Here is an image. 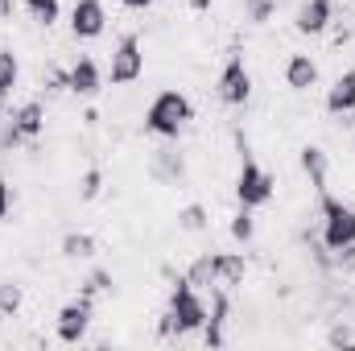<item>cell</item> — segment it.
I'll return each mask as SVG.
<instances>
[{"mask_svg": "<svg viewBox=\"0 0 355 351\" xmlns=\"http://www.w3.org/2000/svg\"><path fill=\"white\" fill-rule=\"evenodd\" d=\"M236 149H240V174H236V198H240V207H248V211H257V207H265L272 203V194H277V178L268 174L265 166L252 157V149H248V141H244V132H236Z\"/></svg>", "mask_w": 355, "mask_h": 351, "instance_id": "1", "label": "cell"}, {"mask_svg": "<svg viewBox=\"0 0 355 351\" xmlns=\"http://www.w3.org/2000/svg\"><path fill=\"white\" fill-rule=\"evenodd\" d=\"M190 120H194V103H190L182 91H174V87L157 91L153 103L145 108V128H149L153 137H166V141H174Z\"/></svg>", "mask_w": 355, "mask_h": 351, "instance_id": "2", "label": "cell"}, {"mask_svg": "<svg viewBox=\"0 0 355 351\" xmlns=\"http://www.w3.org/2000/svg\"><path fill=\"white\" fill-rule=\"evenodd\" d=\"M318 207H322V248L339 252V248L355 244V207L335 198L331 190H318Z\"/></svg>", "mask_w": 355, "mask_h": 351, "instance_id": "3", "label": "cell"}, {"mask_svg": "<svg viewBox=\"0 0 355 351\" xmlns=\"http://www.w3.org/2000/svg\"><path fill=\"white\" fill-rule=\"evenodd\" d=\"M170 323H174V335H190V331H202L207 327V302L202 293L190 285V277H178L174 289H170Z\"/></svg>", "mask_w": 355, "mask_h": 351, "instance_id": "4", "label": "cell"}, {"mask_svg": "<svg viewBox=\"0 0 355 351\" xmlns=\"http://www.w3.org/2000/svg\"><path fill=\"white\" fill-rule=\"evenodd\" d=\"M145 75V50H141V37L137 33H124L112 50V62H107V79L112 87H128Z\"/></svg>", "mask_w": 355, "mask_h": 351, "instance_id": "5", "label": "cell"}, {"mask_svg": "<svg viewBox=\"0 0 355 351\" xmlns=\"http://www.w3.org/2000/svg\"><path fill=\"white\" fill-rule=\"evenodd\" d=\"M219 99L227 103V108H244L248 99H252V75H248V62H244V54L240 50H232L227 54V62H223V71H219Z\"/></svg>", "mask_w": 355, "mask_h": 351, "instance_id": "6", "label": "cell"}, {"mask_svg": "<svg viewBox=\"0 0 355 351\" xmlns=\"http://www.w3.org/2000/svg\"><path fill=\"white\" fill-rule=\"evenodd\" d=\"M107 29V8H103V0H75V8H71V33L79 37V42H91V37H99Z\"/></svg>", "mask_w": 355, "mask_h": 351, "instance_id": "7", "label": "cell"}, {"mask_svg": "<svg viewBox=\"0 0 355 351\" xmlns=\"http://www.w3.org/2000/svg\"><path fill=\"white\" fill-rule=\"evenodd\" d=\"M91 327V302L87 298H79V302H67L62 310H58V323H54V331H58V339L62 343H83V335H87Z\"/></svg>", "mask_w": 355, "mask_h": 351, "instance_id": "8", "label": "cell"}, {"mask_svg": "<svg viewBox=\"0 0 355 351\" xmlns=\"http://www.w3.org/2000/svg\"><path fill=\"white\" fill-rule=\"evenodd\" d=\"M227 310H232V302H227V285L211 289V310H207V327H202V343H207V348H223V343H227V335H223V327H227Z\"/></svg>", "mask_w": 355, "mask_h": 351, "instance_id": "9", "label": "cell"}, {"mask_svg": "<svg viewBox=\"0 0 355 351\" xmlns=\"http://www.w3.org/2000/svg\"><path fill=\"white\" fill-rule=\"evenodd\" d=\"M8 128H12L21 141H37V137L46 132V103H42V99H25V103L12 112Z\"/></svg>", "mask_w": 355, "mask_h": 351, "instance_id": "10", "label": "cell"}, {"mask_svg": "<svg viewBox=\"0 0 355 351\" xmlns=\"http://www.w3.org/2000/svg\"><path fill=\"white\" fill-rule=\"evenodd\" d=\"M331 17H335V0H306L293 17V29L306 37H318V33H327Z\"/></svg>", "mask_w": 355, "mask_h": 351, "instance_id": "11", "label": "cell"}, {"mask_svg": "<svg viewBox=\"0 0 355 351\" xmlns=\"http://www.w3.org/2000/svg\"><path fill=\"white\" fill-rule=\"evenodd\" d=\"M67 75H71V87L67 91H75L79 99H95V95L103 91V71H99V62H95L91 54H83Z\"/></svg>", "mask_w": 355, "mask_h": 351, "instance_id": "12", "label": "cell"}, {"mask_svg": "<svg viewBox=\"0 0 355 351\" xmlns=\"http://www.w3.org/2000/svg\"><path fill=\"white\" fill-rule=\"evenodd\" d=\"M318 83V62L310 54H289L285 58V87L289 91H310Z\"/></svg>", "mask_w": 355, "mask_h": 351, "instance_id": "13", "label": "cell"}, {"mask_svg": "<svg viewBox=\"0 0 355 351\" xmlns=\"http://www.w3.org/2000/svg\"><path fill=\"white\" fill-rule=\"evenodd\" d=\"M327 112H331V116H352L355 112V71H343V75L327 87Z\"/></svg>", "mask_w": 355, "mask_h": 351, "instance_id": "14", "label": "cell"}, {"mask_svg": "<svg viewBox=\"0 0 355 351\" xmlns=\"http://www.w3.org/2000/svg\"><path fill=\"white\" fill-rule=\"evenodd\" d=\"M211 257H215V285H227V289L244 285V273H248L244 252H211Z\"/></svg>", "mask_w": 355, "mask_h": 351, "instance_id": "15", "label": "cell"}, {"mask_svg": "<svg viewBox=\"0 0 355 351\" xmlns=\"http://www.w3.org/2000/svg\"><path fill=\"white\" fill-rule=\"evenodd\" d=\"M297 162H302V174L310 178V186H314V190H327V174H331V162H327V153H322L318 145H302Z\"/></svg>", "mask_w": 355, "mask_h": 351, "instance_id": "16", "label": "cell"}, {"mask_svg": "<svg viewBox=\"0 0 355 351\" xmlns=\"http://www.w3.org/2000/svg\"><path fill=\"white\" fill-rule=\"evenodd\" d=\"M62 257L67 261H87V257H95V240L87 232H67L62 236Z\"/></svg>", "mask_w": 355, "mask_h": 351, "instance_id": "17", "label": "cell"}, {"mask_svg": "<svg viewBox=\"0 0 355 351\" xmlns=\"http://www.w3.org/2000/svg\"><path fill=\"white\" fill-rule=\"evenodd\" d=\"M178 228H182V232H207V228H211V211H207L202 203H190V207L178 211Z\"/></svg>", "mask_w": 355, "mask_h": 351, "instance_id": "18", "label": "cell"}, {"mask_svg": "<svg viewBox=\"0 0 355 351\" xmlns=\"http://www.w3.org/2000/svg\"><path fill=\"white\" fill-rule=\"evenodd\" d=\"M227 232H232V240H236V244H252V240H257V219H252V211H248V207H240V211L232 215Z\"/></svg>", "mask_w": 355, "mask_h": 351, "instance_id": "19", "label": "cell"}, {"mask_svg": "<svg viewBox=\"0 0 355 351\" xmlns=\"http://www.w3.org/2000/svg\"><path fill=\"white\" fill-rule=\"evenodd\" d=\"M186 277H190V285H194V289H211V285H215V257H211V252H202L198 261L186 268Z\"/></svg>", "mask_w": 355, "mask_h": 351, "instance_id": "20", "label": "cell"}, {"mask_svg": "<svg viewBox=\"0 0 355 351\" xmlns=\"http://www.w3.org/2000/svg\"><path fill=\"white\" fill-rule=\"evenodd\" d=\"M21 302H25L21 285L17 281H0V318H17L21 314Z\"/></svg>", "mask_w": 355, "mask_h": 351, "instance_id": "21", "label": "cell"}, {"mask_svg": "<svg viewBox=\"0 0 355 351\" xmlns=\"http://www.w3.org/2000/svg\"><path fill=\"white\" fill-rule=\"evenodd\" d=\"M17 79H21L17 54H12V50H0V95H8V91L17 87Z\"/></svg>", "mask_w": 355, "mask_h": 351, "instance_id": "22", "label": "cell"}, {"mask_svg": "<svg viewBox=\"0 0 355 351\" xmlns=\"http://www.w3.org/2000/svg\"><path fill=\"white\" fill-rule=\"evenodd\" d=\"M272 12H277V0H244V17H248L252 25L272 21Z\"/></svg>", "mask_w": 355, "mask_h": 351, "instance_id": "23", "label": "cell"}, {"mask_svg": "<svg viewBox=\"0 0 355 351\" xmlns=\"http://www.w3.org/2000/svg\"><path fill=\"white\" fill-rule=\"evenodd\" d=\"M99 190H103V170H99V166H91L87 174L79 178V198L91 203V198H99Z\"/></svg>", "mask_w": 355, "mask_h": 351, "instance_id": "24", "label": "cell"}, {"mask_svg": "<svg viewBox=\"0 0 355 351\" xmlns=\"http://www.w3.org/2000/svg\"><path fill=\"white\" fill-rule=\"evenodd\" d=\"M103 289H112V273H107V268H95V273H91L87 277V285H83V298H95V293H103Z\"/></svg>", "mask_w": 355, "mask_h": 351, "instance_id": "25", "label": "cell"}, {"mask_svg": "<svg viewBox=\"0 0 355 351\" xmlns=\"http://www.w3.org/2000/svg\"><path fill=\"white\" fill-rule=\"evenodd\" d=\"M29 12H33V21H37V25H46V29H50V25L58 21V0H46V4H37V8H29Z\"/></svg>", "mask_w": 355, "mask_h": 351, "instance_id": "26", "label": "cell"}, {"mask_svg": "<svg viewBox=\"0 0 355 351\" xmlns=\"http://www.w3.org/2000/svg\"><path fill=\"white\" fill-rule=\"evenodd\" d=\"M8 211H12V190H8V182L0 178V219H8Z\"/></svg>", "mask_w": 355, "mask_h": 351, "instance_id": "27", "label": "cell"}, {"mask_svg": "<svg viewBox=\"0 0 355 351\" xmlns=\"http://www.w3.org/2000/svg\"><path fill=\"white\" fill-rule=\"evenodd\" d=\"M327 339H331V348H343V343H355V335L347 331V327H335V331H331Z\"/></svg>", "mask_w": 355, "mask_h": 351, "instance_id": "28", "label": "cell"}, {"mask_svg": "<svg viewBox=\"0 0 355 351\" xmlns=\"http://www.w3.org/2000/svg\"><path fill=\"white\" fill-rule=\"evenodd\" d=\"M339 268H355V244L339 248Z\"/></svg>", "mask_w": 355, "mask_h": 351, "instance_id": "29", "label": "cell"}, {"mask_svg": "<svg viewBox=\"0 0 355 351\" xmlns=\"http://www.w3.org/2000/svg\"><path fill=\"white\" fill-rule=\"evenodd\" d=\"M120 4H124V8H132V12H145L153 0H120Z\"/></svg>", "mask_w": 355, "mask_h": 351, "instance_id": "30", "label": "cell"}, {"mask_svg": "<svg viewBox=\"0 0 355 351\" xmlns=\"http://www.w3.org/2000/svg\"><path fill=\"white\" fill-rule=\"evenodd\" d=\"M190 8H194V12H207V8H211V0H190Z\"/></svg>", "mask_w": 355, "mask_h": 351, "instance_id": "31", "label": "cell"}, {"mask_svg": "<svg viewBox=\"0 0 355 351\" xmlns=\"http://www.w3.org/2000/svg\"><path fill=\"white\" fill-rule=\"evenodd\" d=\"M37 4H46V0H25V8H37Z\"/></svg>", "mask_w": 355, "mask_h": 351, "instance_id": "32", "label": "cell"}, {"mask_svg": "<svg viewBox=\"0 0 355 351\" xmlns=\"http://www.w3.org/2000/svg\"><path fill=\"white\" fill-rule=\"evenodd\" d=\"M4 108H8V95H0V116H4Z\"/></svg>", "mask_w": 355, "mask_h": 351, "instance_id": "33", "label": "cell"}]
</instances>
